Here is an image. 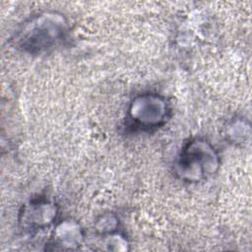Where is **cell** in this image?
Instances as JSON below:
<instances>
[{
	"label": "cell",
	"instance_id": "1",
	"mask_svg": "<svg viewBox=\"0 0 252 252\" xmlns=\"http://www.w3.org/2000/svg\"><path fill=\"white\" fill-rule=\"evenodd\" d=\"M219 157L213 146L202 139L187 143L175 161V173L187 182H198L216 171Z\"/></svg>",
	"mask_w": 252,
	"mask_h": 252
},
{
	"label": "cell",
	"instance_id": "2",
	"mask_svg": "<svg viewBox=\"0 0 252 252\" xmlns=\"http://www.w3.org/2000/svg\"><path fill=\"white\" fill-rule=\"evenodd\" d=\"M165 99L158 94H141L133 99L129 108V119L133 127L141 130L157 128L167 117Z\"/></svg>",
	"mask_w": 252,
	"mask_h": 252
},
{
	"label": "cell",
	"instance_id": "3",
	"mask_svg": "<svg viewBox=\"0 0 252 252\" xmlns=\"http://www.w3.org/2000/svg\"><path fill=\"white\" fill-rule=\"evenodd\" d=\"M64 31L61 24L53 27V23L50 18L47 21L44 17L39 21L31 23L24 32V47L32 50H42L50 47L61 36Z\"/></svg>",
	"mask_w": 252,
	"mask_h": 252
}]
</instances>
